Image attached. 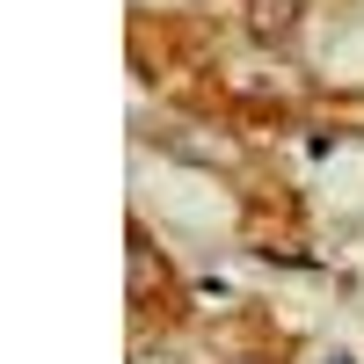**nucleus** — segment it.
<instances>
[{
  "instance_id": "nucleus-1",
  "label": "nucleus",
  "mask_w": 364,
  "mask_h": 364,
  "mask_svg": "<svg viewBox=\"0 0 364 364\" xmlns=\"http://www.w3.org/2000/svg\"><path fill=\"white\" fill-rule=\"evenodd\" d=\"M299 8H306V0H248V37L284 44L291 29H299Z\"/></svg>"
}]
</instances>
